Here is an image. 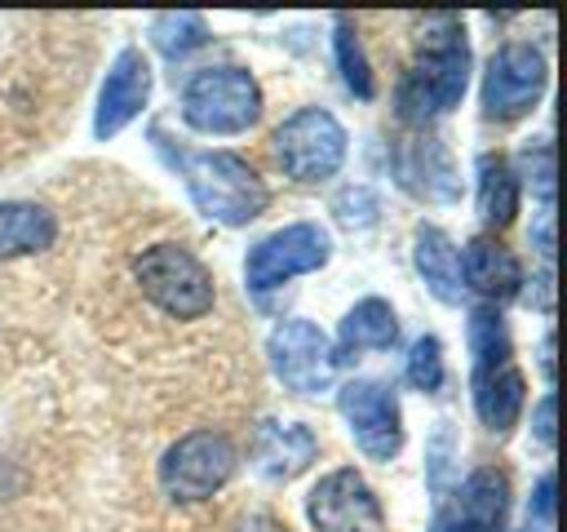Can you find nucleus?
Listing matches in <instances>:
<instances>
[{"label":"nucleus","mask_w":567,"mask_h":532,"mask_svg":"<svg viewBox=\"0 0 567 532\" xmlns=\"http://www.w3.org/2000/svg\"><path fill=\"white\" fill-rule=\"evenodd\" d=\"M155 151L164 155V164L182 177L186 195L195 200V208L221 226H244L257 213H266L270 191L257 177V168L230 151H190L164 137V129H151Z\"/></svg>","instance_id":"f257e3e1"},{"label":"nucleus","mask_w":567,"mask_h":532,"mask_svg":"<svg viewBox=\"0 0 567 532\" xmlns=\"http://www.w3.org/2000/svg\"><path fill=\"white\" fill-rule=\"evenodd\" d=\"M425 49L412 62V71L399 80V115L408 124H425L430 115L447 111L465 93L470 75V49H465V27L452 13H434L425 22Z\"/></svg>","instance_id":"f03ea898"},{"label":"nucleus","mask_w":567,"mask_h":532,"mask_svg":"<svg viewBox=\"0 0 567 532\" xmlns=\"http://www.w3.org/2000/svg\"><path fill=\"white\" fill-rule=\"evenodd\" d=\"M261 115V89L244 66H204L186 80L182 120L199 133H244Z\"/></svg>","instance_id":"7ed1b4c3"},{"label":"nucleus","mask_w":567,"mask_h":532,"mask_svg":"<svg viewBox=\"0 0 567 532\" xmlns=\"http://www.w3.org/2000/svg\"><path fill=\"white\" fill-rule=\"evenodd\" d=\"M142 293L173 319H199L213 310V275L182 244H155L133 262Z\"/></svg>","instance_id":"20e7f679"},{"label":"nucleus","mask_w":567,"mask_h":532,"mask_svg":"<svg viewBox=\"0 0 567 532\" xmlns=\"http://www.w3.org/2000/svg\"><path fill=\"white\" fill-rule=\"evenodd\" d=\"M275 155L292 182L332 177L346 160V129L323 106H301L275 129Z\"/></svg>","instance_id":"39448f33"},{"label":"nucleus","mask_w":567,"mask_h":532,"mask_svg":"<svg viewBox=\"0 0 567 532\" xmlns=\"http://www.w3.org/2000/svg\"><path fill=\"white\" fill-rule=\"evenodd\" d=\"M235 443L221 430L182 434L159 461V488L177 501H204L235 474Z\"/></svg>","instance_id":"423d86ee"},{"label":"nucleus","mask_w":567,"mask_h":532,"mask_svg":"<svg viewBox=\"0 0 567 532\" xmlns=\"http://www.w3.org/2000/svg\"><path fill=\"white\" fill-rule=\"evenodd\" d=\"M266 355H270V368L275 377L297 390V395H319L332 386V372H337V350L328 341V332L310 319H284L270 341H266Z\"/></svg>","instance_id":"0eeeda50"},{"label":"nucleus","mask_w":567,"mask_h":532,"mask_svg":"<svg viewBox=\"0 0 567 532\" xmlns=\"http://www.w3.org/2000/svg\"><path fill=\"white\" fill-rule=\"evenodd\" d=\"M328 257H332L328 231L315 226V222H292V226L252 244V253L244 262V275H248V288L266 293V288H279L284 279H292V275L319 270Z\"/></svg>","instance_id":"6e6552de"},{"label":"nucleus","mask_w":567,"mask_h":532,"mask_svg":"<svg viewBox=\"0 0 567 532\" xmlns=\"http://www.w3.org/2000/svg\"><path fill=\"white\" fill-rule=\"evenodd\" d=\"M545 89V58L536 44H505L492 53L483 71V115L487 120H518L536 106Z\"/></svg>","instance_id":"1a4fd4ad"},{"label":"nucleus","mask_w":567,"mask_h":532,"mask_svg":"<svg viewBox=\"0 0 567 532\" xmlns=\"http://www.w3.org/2000/svg\"><path fill=\"white\" fill-rule=\"evenodd\" d=\"M337 408L350 421L354 443L372 457V461H390L403 448V426H399V403L381 381H346L337 390Z\"/></svg>","instance_id":"9d476101"},{"label":"nucleus","mask_w":567,"mask_h":532,"mask_svg":"<svg viewBox=\"0 0 567 532\" xmlns=\"http://www.w3.org/2000/svg\"><path fill=\"white\" fill-rule=\"evenodd\" d=\"M306 514L319 532H381L385 528V514H381V501L377 492L363 483L359 470H332L315 483L310 501H306Z\"/></svg>","instance_id":"9b49d317"},{"label":"nucleus","mask_w":567,"mask_h":532,"mask_svg":"<svg viewBox=\"0 0 567 532\" xmlns=\"http://www.w3.org/2000/svg\"><path fill=\"white\" fill-rule=\"evenodd\" d=\"M151 98V62L137 53V49H120L106 80H102V93H97V115H93V133L97 137H115Z\"/></svg>","instance_id":"f8f14e48"},{"label":"nucleus","mask_w":567,"mask_h":532,"mask_svg":"<svg viewBox=\"0 0 567 532\" xmlns=\"http://www.w3.org/2000/svg\"><path fill=\"white\" fill-rule=\"evenodd\" d=\"M319 452V439L310 426L301 421H261L257 426V443H252V457H257V470L266 479H297Z\"/></svg>","instance_id":"ddd939ff"},{"label":"nucleus","mask_w":567,"mask_h":532,"mask_svg":"<svg viewBox=\"0 0 567 532\" xmlns=\"http://www.w3.org/2000/svg\"><path fill=\"white\" fill-rule=\"evenodd\" d=\"M461 279H465L461 288H474L483 301H509L523 288L518 257L505 244L487 239V235H478V239L465 244V253H461Z\"/></svg>","instance_id":"4468645a"},{"label":"nucleus","mask_w":567,"mask_h":532,"mask_svg":"<svg viewBox=\"0 0 567 532\" xmlns=\"http://www.w3.org/2000/svg\"><path fill=\"white\" fill-rule=\"evenodd\" d=\"M399 337V319L394 306L381 297H363L346 310L341 332H337V364H346L354 350H390Z\"/></svg>","instance_id":"2eb2a0df"},{"label":"nucleus","mask_w":567,"mask_h":532,"mask_svg":"<svg viewBox=\"0 0 567 532\" xmlns=\"http://www.w3.org/2000/svg\"><path fill=\"white\" fill-rule=\"evenodd\" d=\"M509 505V479L501 470H474L456 497V523L465 532H496Z\"/></svg>","instance_id":"dca6fc26"},{"label":"nucleus","mask_w":567,"mask_h":532,"mask_svg":"<svg viewBox=\"0 0 567 532\" xmlns=\"http://www.w3.org/2000/svg\"><path fill=\"white\" fill-rule=\"evenodd\" d=\"M412 257H416L421 279L430 284V293H434L439 301L456 306V301H461V253L452 248V239H447L439 226H421Z\"/></svg>","instance_id":"f3484780"},{"label":"nucleus","mask_w":567,"mask_h":532,"mask_svg":"<svg viewBox=\"0 0 567 532\" xmlns=\"http://www.w3.org/2000/svg\"><path fill=\"white\" fill-rule=\"evenodd\" d=\"M58 235V222L44 204H0V257H22L49 248Z\"/></svg>","instance_id":"a211bd4d"},{"label":"nucleus","mask_w":567,"mask_h":532,"mask_svg":"<svg viewBox=\"0 0 567 532\" xmlns=\"http://www.w3.org/2000/svg\"><path fill=\"white\" fill-rule=\"evenodd\" d=\"M474 408L487 430H496V434L509 430L523 412V372L514 364H505V368L487 372L483 381H474Z\"/></svg>","instance_id":"6ab92c4d"},{"label":"nucleus","mask_w":567,"mask_h":532,"mask_svg":"<svg viewBox=\"0 0 567 532\" xmlns=\"http://www.w3.org/2000/svg\"><path fill=\"white\" fill-rule=\"evenodd\" d=\"M478 213L487 226H505L518 213V182L501 155H478Z\"/></svg>","instance_id":"aec40b11"},{"label":"nucleus","mask_w":567,"mask_h":532,"mask_svg":"<svg viewBox=\"0 0 567 532\" xmlns=\"http://www.w3.org/2000/svg\"><path fill=\"white\" fill-rule=\"evenodd\" d=\"M470 355H474V381L509 364V332L492 306L470 310Z\"/></svg>","instance_id":"412c9836"},{"label":"nucleus","mask_w":567,"mask_h":532,"mask_svg":"<svg viewBox=\"0 0 567 532\" xmlns=\"http://www.w3.org/2000/svg\"><path fill=\"white\" fill-rule=\"evenodd\" d=\"M208 40V27L199 13H159L151 18V44L164 53V58H186L190 49H199Z\"/></svg>","instance_id":"4be33fe9"},{"label":"nucleus","mask_w":567,"mask_h":532,"mask_svg":"<svg viewBox=\"0 0 567 532\" xmlns=\"http://www.w3.org/2000/svg\"><path fill=\"white\" fill-rule=\"evenodd\" d=\"M337 66H341V80L354 98H372V71H368V58H363V44H359V31L350 27V18H337Z\"/></svg>","instance_id":"5701e85b"},{"label":"nucleus","mask_w":567,"mask_h":532,"mask_svg":"<svg viewBox=\"0 0 567 532\" xmlns=\"http://www.w3.org/2000/svg\"><path fill=\"white\" fill-rule=\"evenodd\" d=\"M518 177L549 204V195H554V146H549V142L523 146V151H518V173H514V182H518Z\"/></svg>","instance_id":"b1692460"},{"label":"nucleus","mask_w":567,"mask_h":532,"mask_svg":"<svg viewBox=\"0 0 567 532\" xmlns=\"http://www.w3.org/2000/svg\"><path fill=\"white\" fill-rule=\"evenodd\" d=\"M408 381L416 390H439L443 386V346H439V337H416V346L408 355Z\"/></svg>","instance_id":"393cba45"},{"label":"nucleus","mask_w":567,"mask_h":532,"mask_svg":"<svg viewBox=\"0 0 567 532\" xmlns=\"http://www.w3.org/2000/svg\"><path fill=\"white\" fill-rule=\"evenodd\" d=\"M332 213H337V222H341V226L363 231V226H372V222H377V195H372L368 186H346V191L332 200Z\"/></svg>","instance_id":"a878e982"},{"label":"nucleus","mask_w":567,"mask_h":532,"mask_svg":"<svg viewBox=\"0 0 567 532\" xmlns=\"http://www.w3.org/2000/svg\"><path fill=\"white\" fill-rule=\"evenodd\" d=\"M554 408H558V399H554V395H545V399L536 403V426H532V430H536V439H540L545 448L554 443Z\"/></svg>","instance_id":"bb28decb"},{"label":"nucleus","mask_w":567,"mask_h":532,"mask_svg":"<svg viewBox=\"0 0 567 532\" xmlns=\"http://www.w3.org/2000/svg\"><path fill=\"white\" fill-rule=\"evenodd\" d=\"M532 514H536L540 523H549V519H554V474H540L536 497H532Z\"/></svg>","instance_id":"cd10ccee"},{"label":"nucleus","mask_w":567,"mask_h":532,"mask_svg":"<svg viewBox=\"0 0 567 532\" xmlns=\"http://www.w3.org/2000/svg\"><path fill=\"white\" fill-rule=\"evenodd\" d=\"M532 239H536L540 257H545V262H554V213H540V217H536V231H532Z\"/></svg>","instance_id":"c85d7f7f"},{"label":"nucleus","mask_w":567,"mask_h":532,"mask_svg":"<svg viewBox=\"0 0 567 532\" xmlns=\"http://www.w3.org/2000/svg\"><path fill=\"white\" fill-rule=\"evenodd\" d=\"M540 368L554 381V332H545V341H540Z\"/></svg>","instance_id":"c756f323"},{"label":"nucleus","mask_w":567,"mask_h":532,"mask_svg":"<svg viewBox=\"0 0 567 532\" xmlns=\"http://www.w3.org/2000/svg\"><path fill=\"white\" fill-rule=\"evenodd\" d=\"M434 532H465V528H461V523H456V519H452V523H439V528H434Z\"/></svg>","instance_id":"7c9ffc66"}]
</instances>
